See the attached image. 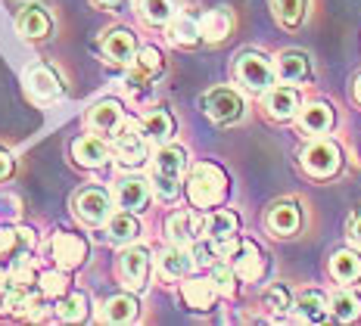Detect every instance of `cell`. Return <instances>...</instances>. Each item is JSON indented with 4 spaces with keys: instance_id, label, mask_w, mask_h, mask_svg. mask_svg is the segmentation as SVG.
Masks as SVG:
<instances>
[{
    "instance_id": "cell-3",
    "label": "cell",
    "mask_w": 361,
    "mask_h": 326,
    "mask_svg": "<svg viewBox=\"0 0 361 326\" xmlns=\"http://www.w3.org/2000/svg\"><path fill=\"white\" fill-rule=\"evenodd\" d=\"M44 258L59 270H75L87 261V239L78 233H56L44 242Z\"/></svg>"
},
{
    "instance_id": "cell-37",
    "label": "cell",
    "mask_w": 361,
    "mask_h": 326,
    "mask_svg": "<svg viewBox=\"0 0 361 326\" xmlns=\"http://www.w3.org/2000/svg\"><path fill=\"white\" fill-rule=\"evenodd\" d=\"M262 301H265V308L271 311V317L274 320H287V314L293 311V295H290V289L283 283H271L268 289H265V295H262Z\"/></svg>"
},
{
    "instance_id": "cell-24",
    "label": "cell",
    "mask_w": 361,
    "mask_h": 326,
    "mask_svg": "<svg viewBox=\"0 0 361 326\" xmlns=\"http://www.w3.org/2000/svg\"><path fill=\"white\" fill-rule=\"evenodd\" d=\"M265 112L274 121H290L299 115V90L296 87H271L265 94Z\"/></svg>"
},
{
    "instance_id": "cell-14",
    "label": "cell",
    "mask_w": 361,
    "mask_h": 326,
    "mask_svg": "<svg viewBox=\"0 0 361 326\" xmlns=\"http://www.w3.org/2000/svg\"><path fill=\"white\" fill-rule=\"evenodd\" d=\"M165 237L175 246H190L193 239L202 237V215H193V211H171L165 218Z\"/></svg>"
},
{
    "instance_id": "cell-43",
    "label": "cell",
    "mask_w": 361,
    "mask_h": 326,
    "mask_svg": "<svg viewBox=\"0 0 361 326\" xmlns=\"http://www.w3.org/2000/svg\"><path fill=\"white\" fill-rule=\"evenodd\" d=\"M149 184H153V196L159 202H175L178 196H180V177H169V174L153 171Z\"/></svg>"
},
{
    "instance_id": "cell-10",
    "label": "cell",
    "mask_w": 361,
    "mask_h": 326,
    "mask_svg": "<svg viewBox=\"0 0 361 326\" xmlns=\"http://www.w3.org/2000/svg\"><path fill=\"white\" fill-rule=\"evenodd\" d=\"M193 268H197V261H193L190 246H175V242H171V246L162 249L159 258H156V270H159V277L165 280V283L184 280Z\"/></svg>"
},
{
    "instance_id": "cell-15",
    "label": "cell",
    "mask_w": 361,
    "mask_h": 326,
    "mask_svg": "<svg viewBox=\"0 0 361 326\" xmlns=\"http://www.w3.org/2000/svg\"><path fill=\"white\" fill-rule=\"evenodd\" d=\"M140 134L147 137V143H153V146H165L171 137H175V118H171L169 109H147L144 115L137 121Z\"/></svg>"
},
{
    "instance_id": "cell-5",
    "label": "cell",
    "mask_w": 361,
    "mask_h": 326,
    "mask_svg": "<svg viewBox=\"0 0 361 326\" xmlns=\"http://www.w3.org/2000/svg\"><path fill=\"white\" fill-rule=\"evenodd\" d=\"M299 162H302L305 174H312V177H318V180H327L343 168V149L336 146L334 140H314L299 153Z\"/></svg>"
},
{
    "instance_id": "cell-46",
    "label": "cell",
    "mask_w": 361,
    "mask_h": 326,
    "mask_svg": "<svg viewBox=\"0 0 361 326\" xmlns=\"http://www.w3.org/2000/svg\"><path fill=\"white\" fill-rule=\"evenodd\" d=\"M13 165H16V162H13V156L6 153V149H0V180L10 177V174H13Z\"/></svg>"
},
{
    "instance_id": "cell-47",
    "label": "cell",
    "mask_w": 361,
    "mask_h": 326,
    "mask_svg": "<svg viewBox=\"0 0 361 326\" xmlns=\"http://www.w3.org/2000/svg\"><path fill=\"white\" fill-rule=\"evenodd\" d=\"M97 6H103V10H116L118 4H122V0H94Z\"/></svg>"
},
{
    "instance_id": "cell-21",
    "label": "cell",
    "mask_w": 361,
    "mask_h": 326,
    "mask_svg": "<svg viewBox=\"0 0 361 326\" xmlns=\"http://www.w3.org/2000/svg\"><path fill=\"white\" fill-rule=\"evenodd\" d=\"M293 311H296V320L302 323H324L330 317V299L321 289H305L296 295Z\"/></svg>"
},
{
    "instance_id": "cell-20",
    "label": "cell",
    "mask_w": 361,
    "mask_h": 326,
    "mask_svg": "<svg viewBox=\"0 0 361 326\" xmlns=\"http://www.w3.org/2000/svg\"><path fill=\"white\" fill-rule=\"evenodd\" d=\"M103 56L116 65H131L134 56H137V37L128 28H112L103 41Z\"/></svg>"
},
{
    "instance_id": "cell-39",
    "label": "cell",
    "mask_w": 361,
    "mask_h": 326,
    "mask_svg": "<svg viewBox=\"0 0 361 326\" xmlns=\"http://www.w3.org/2000/svg\"><path fill=\"white\" fill-rule=\"evenodd\" d=\"M212 283H215V289L221 292V295H234L237 292V270H234V264H228V261H215L212 264Z\"/></svg>"
},
{
    "instance_id": "cell-29",
    "label": "cell",
    "mask_w": 361,
    "mask_h": 326,
    "mask_svg": "<svg viewBox=\"0 0 361 326\" xmlns=\"http://www.w3.org/2000/svg\"><path fill=\"white\" fill-rule=\"evenodd\" d=\"M165 32H169V41L175 44V47H193V44L202 41V28H200V16H193V13H180L165 25Z\"/></svg>"
},
{
    "instance_id": "cell-18",
    "label": "cell",
    "mask_w": 361,
    "mask_h": 326,
    "mask_svg": "<svg viewBox=\"0 0 361 326\" xmlns=\"http://www.w3.org/2000/svg\"><path fill=\"white\" fill-rule=\"evenodd\" d=\"M302 224V211L293 199H283V202H274L265 215V227L274 237H293Z\"/></svg>"
},
{
    "instance_id": "cell-17",
    "label": "cell",
    "mask_w": 361,
    "mask_h": 326,
    "mask_svg": "<svg viewBox=\"0 0 361 326\" xmlns=\"http://www.w3.org/2000/svg\"><path fill=\"white\" fill-rule=\"evenodd\" d=\"M231 264H234L237 277L246 280V283H255V280L265 274V255H262V249L252 239H240L237 252L231 255Z\"/></svg>"
},
{
    "instance_id": "cell-36",
    "label": "cell",
    "mask_w": 361,
    "mask_h": 326,
    "mask_svg": "<svg viewBox=\"0 0 361 326\" xmlns=\"http://www.w3.org/2000/svg\"><path fill=\"white\" fill-rule=\"evenodd\" d=\"M200 28H202V41L218 44L224 41L231 32V13L228 10H209L200 16Z\"/></svg>"
},
{
    "instance_id": "cell-22",
    "label": "cell",
    "mask_w": 361,
    "mask_h": 326,
    "mask_svg": "<svg viewBox=\"0 0 361 326\" xmlns=\"http://www.w3.org/2000/svg\"><path fill=\"white\" fill-rule=\"evenodd\" d=\"M35 230L32 227H13V224H4L0 227V258H19V255H28L35 249Z\"/></svg>"
},
{
    "instance_id": "cell-34",
    "label": "cell",
    "mask_w": 361,
    "mask_h": 326,
    "mask_svg": "<svg viewBox=\"0 0 361 326\" xmlns=\"http://www.w3.org/2000/svg\"><path fill=\"white\" fill-rule=\"evenodd\" d=\"M90 301H87V295L85 292H66V295H59L56 299V317L59 320H66V323H81V320H87V314H90Z\"/></svg>"
},
{
    "instance_id": "cell-45",
    "label": "cell",
    "mask_w": 361,
    "mask_h": 326,
    "mask_svg": "<svg viewBox=\"0 0 361 326\" xmlns=\"http://www.w3.org/2000/svg\"><path fill=\"white\" fill-rule=\"evenodd\" d=\"M345 233H349V239L355 242V246L361 249V208L352 211L349 215V224H345Z\"/></svg>"
},
{
    "instance_id": "cell-35",
    "label": "cell",
    "mask_w": 361,
    "mask_h": 326,
    "mask_svg": "<svg viewBox=\"0 0 361 326\" xmlns=\"http://www.w3.org/2000/svg\"><path fill=\"white\" fill-rule=\"evenodd\" d=\"M134 10L153 28L169 25V22L175 19V4H171V0H134Z\"/></svg>"
},
{
    "instance_id": "cell-8",
    "label": "cell",
    "mask_w": 361,
    "mask_h": 326,
    "mask_svg": "<svg viewBox=\"0 0 361 326\" xmlns=\"http://www.w3.org/2000/svg\"><path fill=\"white\" fill-rule=\"evenodd\" d=\"M112 196L103 187H85L81 193H75L72 208L78 215V221H85L87 227H103L112 218Z\"/></svg>"
},
{
    "instance_id": "cell-40",
    "label": "cell",
    "mask_w": 361,
    "mask_h": 326,
    "mask_svg": "<svg viewBox=\"0 0 361 326\" xmlns=\"http://www.w3.org/2000/svg\"><path fill=\"white\" fill-rule=\"evenodd\" d=\"M69 270H44L41 277H37V283H41V289H44V295H47V299H59V295H66L72 289L69 286Z\"/></svg>"
},
{
    "instance_id": "cell-2",
    "label": "cell",
    "mask_w": 361,
    "mask_h": 326,
    "mask_svg": "<svg viewBox=\"0 0 361 326\" xmlns=\"http://www.w3.org/2000/svg\"><path fill=\"white\" fill-rule=\"evenodd\" d=\"M234 78L250 90V94H268L271 84H274V78H277V72H274V65H271V59L265 53L246 50L237 56Z\"/></svg>"
},
{
    "instance_id": "cell-42",
    "label": "cell",
    "mask_w": 361,
    "mask_h": 326,
    "mask_svg": "<svg viewBox=\"0 0 361 326\" xmlns=\"http://www.w3.org/2000/svg\"><path fill=\"white\" fill-rule=\"evenodd\" d=\"M190 252H193V261L197 268H212L215 261H221V252H218V242L209 239V237H200L190 242Z\"/></svg>"
},
{
    "instance_id": "cell-9",
    "label": "cell",
    "mask_w": 361,
    "mask_h": 326,
    "mask_svg": "<svg viewBox=\"0 0 361 326\" xmlns=\"http://www.w3.org/2000/svg\"><path fill=\"white\" fill-rule=\"evenodd\" d=\"M162 69H165L162 53L156 47H140L137 56H134V63H131V72H128V78H125V87L137 94V90L153 84V78L162 75Z\"/></svg>"
},
{
    "instance_id": "cell-12",
    "label": "cell",
    "mask_w": 361,
    "mask_h": 326,
    "mask_svg": "<svg viewBox=\"0 0 361 326\" xmlns=\"http://www.w3.org/2000/svg\"><path fill=\"white\" fill-rule=\"evenodd\" d=\"M25 90L37 103H54L63 96V81L50 65H32L25 72Z\"/></svg>"
},
{
    "instance_id": "cell-49",
    "label": "cell",
    "mask_w": 361,
    "mask_h": 326,
    "mask_svg": "<svg viewBox=\"0 0 361 326\" xmlns=\"http://www.w3.org/2000/svg\"><path fill=\"white\" fill-rule=\"evenodd\" d=\"M6 283V274H4V270H0V286H4Z\"/></svg>"
},
{
    "instance_id": "cell-41",
    "label": "cell",
    "mask_w": 361,
    "mask_h": 326,
    "mask_svg": "<svg viewBox=\"0 0 361 326\" xmlns=\"http://www.w3.org/2000/svg\"><path fill=\"white\" fill-rule=\"evenodd\" d=\"M6 277H10V283H19V286H28V283H37V270L32 264V258L28 255H19L10 261V268H6Z\"/></svg>"
},
{
    "instance_id": "cell-23",
    "label": "cell",
    "mask_w": 361,
    "mask_h": 326,
    "mask_svg": "<svg viewBox=\"0 0 361 326\" xmlns=\"http://www.w3.org/2000/svg\"><path fill=\"white\" fill-rule=\"evenodd\" d=\"M103 227H106V239L112 246H131V242H137V237H140L137 215H134V211H125V208L112 211V218Z\"/></svg>"
},
{
    "instance_id": "cell-44",
    "label": "cell",
    "mask_w": 361,
    "mask_h": 326,
    "mask_svg": "<svg viewBox=\"0 0 361 326\" xmlns=\"http://www.w3.org/2000/svg\"><path fill=\"white\" fill-rule=\"evenodd\" d=\"M19 215H22L19 196H13V193H4V196H0V227H4V224H16Z\"/></svg>"
},
{
    "instance_id": "cell-32",
    "label": "cell",
    "mask_w": 361,
    "mask_h": 326,
    "mask_svg": "<svg viewBox=\"0 0 361 326\" xmlns=\"http://www.w3.org/2000/svg\"><path fill=\"white\" fill-rule=\"evenodd\" d=\"M16 28L25 41H41L50 35V16L44 6H25L16 16Z\"/></svg>"
},
{
    "instance_id": "cell-30",
    "label": "cell",
    "mask_w": 361,
    "mask_h": 326,
    "mask_svg": "<svg viewBox=\"0 0 361 326\" xmlns=\"http://www.w3.org/2000/svg\"><path fill=\"white\" fill-rule=\"evenodd\" d=\"M187 165H190L187 149L178 146V143H165V146H159L156 156H153V171L169 174V177H184Z\"/></svg>"
},
{
    "instance_id": "cell-13",
    "label": "cell",
    "mask_w": 361,
    "mask_h": 326,
    "mask_svg": "<svg viewBox=\"0 0 361 326\" xmlns=\"http://www.w3.org/2000/svg\"><path fill=\"white\" fill-rule=\"evenodd\" d=\"M87 127L94 134H103V137H112V134L118 131V127L125 125V112H122V106H118L116 100H100V103H94L87 109Z\"/></svg>"
},
{
    "instance_id": "cell-1",
    "label": "cell",
    "mask_w": 361,
    "mask_h": 326,
    "mask_svg": "<svg viewBox=\"0 0 361 326\" xmlns=\"http://www.w3.org/2000/svg\"><path fill=\"white\" fill-rule=\"evenodd\" d=\"M228 196V174L218 168L215 162L193 165L190 177H187V199L193 208H215Z\"/></svg>"
},
{
    "instance_id": "cell-7",
    "label": "cell",
    "mask_w": 361,
    "mask_h": 326,
    "mask_svg": "<svg viewBox=\"0 0 361 326\" xmlns=\"http://www.w3.org/2000/svg\"><path fill=\"white\" fill-rule=\"evenodd\" d=\"M116 274L128 292H140L149 277V252L144 246H134V242L131 246H122L118 261H116Z\"/></svg>"
},
{
    "instance_id": "cell-6",
    "label": "cell",
    "mask_w": 361,
    "mask_h": 326,
    "mask_svg": "<svg viewBox=\"0 0 361 326\" xmlns=\"http://www.w3.org/2000/svg\"><path fill=\"white\" fill-rule=\"evenodd\" d=\"M200 106L215 125H234V121L243 118V109H246L243 96L234 87H212L209 94H202Z\"/></svg>"
},
{
    "instance_id": "cell-27",
    "label": "cell",
    "mask_w": 361,
    "mask_h": 326,
    "mask_svg": "<svg viewBox=\"0 0 361 326\" xmlns=\"http://www.w3.org/2000/svg\"><path fill=\"white\" fill-rule=\"evenodd\" d=\"M218 295H221V292L215 289L212 277H209V280H202V277L187 280V283L180 286V299H184V305L193 308V311H212Z\"/></svg>"
},
{
    "instance_id": "cell-28",
    "label": "cell",
    "mask_w": 361,
    "mask_h": 326,
    "mask_svg": "<svg viewBox=\"0 0 361 326\" xmlns=\"http://www.w3.org/2000/svg\"><path fill=\"white\" fill-rule=\"evenodd\" d=\"M330 277L340 286H355L361 280V255L352 249H340V252L330 255Z\"/></svg>"
},
{
    "instance_id": "cell-19",
    "label": "cell",
    "mask_w": 361,
    "mask_h": 326,
    "mask_svg": "<svg viewBox=\"0 0 361 326\" xmlns=\"http://www.w3.org/2000/svg\"><path fill=\"white\" fill-rule=\"evenodd\" d=\"M274 72L283 84H305V81L312 78V59H308L302 50H283L281 56H277Z\"/></svg>"
},
{
    "instance_id": "cell-31",
    "label": "cell",
    "mask_w": 361,
    "mask_h": 326,
    "mask_svg": "<svg viewBox=\"0 0 361 326\" xmlns=\"http://www.w3.org/2000/svg\"><path fill=\"white\" fill-rule=\"evenodd\" d=\"M237 230H240V218L234 215V211L218 208V211H209V215H202V237L221 242V239L237 237Z\"/></svg>"
},
{
    "instance_id": "cell-11",
    "label": "cell",
    "mask_w": 361,
    "mask_h": 326,
    "mask_svg": "<svg viewBox=\"0 0 361 326\" xmlns=\"http://www.w3.org/2000/svg\"><path fill=\"white\" fill-rule=\"evenodd\" d=\"M149 180L144 177H118L116 180V189H112V199H116V206L118 208H125V211H134V215H140L147 206H149Z\"/></svg>"
},
{
    "instance_id": "cell-25",
    "label": "cell",
    "mask_w": 361,
    "mask_h": 326,
    "mask_svg": "<svg viewBox=\"0 0 361 326\" xmlns=\"http://www.w3.org/2000/svg\"><path fill=\"white\" fill-rule=\"evenodd\" d=\"M140 314V305L131 292H122V295H112L100 305V320L106 323H116V326H125V323H134Z\"/></svg>"
},
{
    "instance_id": "cell-38",
    "label": "cell",
    "mask_w": 361,
    "mask_h": 326,
    "mask_svg": "<svg viewBox=\"0 0 361 326\" xmlns=\"http://www.w3.org/2000/svg\"><path fill=\"white\" fill-rule=\"evenodd\" d=\"M305 4L308 0H271V10L283 28H299L305 19Z\"/></svg>"
},
{
    "instance_id": "cell-26",
    "label": "cell",
    "mask_w": 361,
    "mask_h": 326,
    "mask_svg": "<svg viewBox=\"0 0 361 326\" xmlns=\"http://www.w3.org/2000/svg\"><path fill=\"white\" fill-rule=\"evenodd\" d=\"M334 127V109L327 103H308L299 109V131L305 137H321Z\"/></svg>"
},
{
    "instance_id": "cell-16",
    "label": "cell",
    "mask_w": 361,
    "mask_h": 326,
    "mask_svg": "<svg viewBox=\"0 0 361 326\" xmlns=\"http://www.w3.org/2000/svg\"><path fill=\"white\" fill-rule=\"evenodd\" d=\"M109 156H112V146L100 134H85V137L72 143V158L81 168H100V165L109 162Z\"/></svg>"
},
{
    "instance_id": "cell-48",
    "label": "cell",
    "mask_w": 361,
    "mask_h": 326,
    "mask_svg": "<svg viewBox=\"0 0 361 326\" xmlns=\"http://www.w3.org/2000/svg\"><path fill=\"white\" fill-rule=\"evenodd\" d=\"M352 94H355V100L361 103V75H358V78H355V87H352Z\"/></svg>"
},
{
    "instance_id": "cell-4",
    "label": "cell",
    "mask_w": 361,
    "mask_h": 326,
    "mask_svg": "<svg viewBox=\"0 0 361 326\" xmlns=\"http://www.w3.org/2000/svg\"><path fill=\"white\" fill-rule=\"evenodd\" d=\"M112 158H116L122 168H140L147 162V137L140 134L137 121H125L116 134H112Z\"/></svg>"
},
{
    "instance_id": "cell-33",
    "label": "cell",
    "mask_w": 361,
    "mask_h": 326,
    "mask_svg": "<svg viewBox=\"0 0 361 326\" xmlns=\"http://www.w3.org/2000/svg\"><path fill=\"white\" fill-rule=\"evenodd\" d=\"M330 317L340 323H355L361 320V295L352 289H340L330 295Z\"/></svg>"
}]
</instances>
